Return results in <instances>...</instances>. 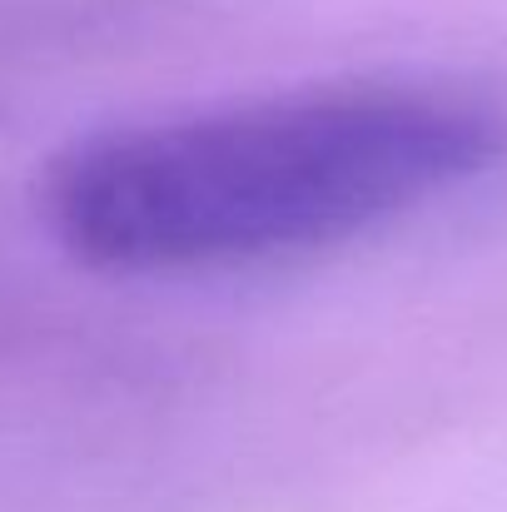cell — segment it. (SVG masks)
<instances>
[{"label": "cell", "mask_w": 507, "mask_h": 512, "mask_svg": "<svg viewBox=\"0 0 507 512\" xmlns=\"http://www.w3.org/2000/svg\"><path fill=\"white\" fill-rule=\"evenodd\" d=\"M503 155L507 120L483 100L329 85L80 140L40 209L100 274H204L348 244Z\"/></svg>", "instance_id": "1"}]
</instances>
